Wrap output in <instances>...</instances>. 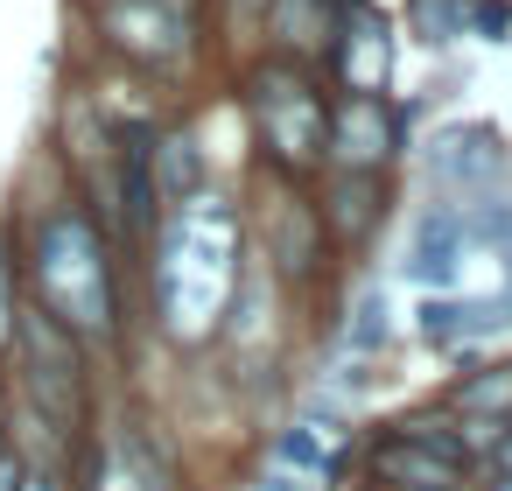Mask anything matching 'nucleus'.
<instances>
[{"mask_svg":"<svg viewBox=\"0 0 512 491\" xmlns=\"http://www.w3.org/2000/svg\"><path fill=\"white\" fill-rule=\"evenodd\" d=\"M498 491H512V477H505V484H498Z\"/></svg>","mask_w":512,"mask_h":491,"instance_id":"f8f14e48","label":"nucleus"},{"mask_svg":"<svg viewBox=\"0 0 512 491\" xmlns=\"http://www.w3.org/2000/svg\"><path fill=\"white\" fill-rule=\"evenodd\" d=\"M0 491H22V463L15 456H0Z\"/></svg>","mask_w":512,"mask_h":491,"instance_id":"9d476101","label":"nucleus"},{"mask_svg":"<svg viewBox=\"0 0 512 491\" xmlns=\"http://www.w3.org/2000/svg\"><path fill=\"white\" fill-rule=\"evenodd\" d=\"M498 470H505V477H512V435H505V442H498Z\"/></svg>","mask_w":512,"mask_h":491,"instance_id":"9b49d317","label":"nucleus"},{"mask_svg":"<svg viewBox=\"0 0 512 491\" xmlns=\"http://www.w3.org/2000/svg\"><path fill=\"white\" fill-rule=\"evenodd\" d=\"M379 470H386L393 484H414V491H449V484H456V463H449V456H435V449H428V442H414V435H407V442H393V449L379 456Z\"/></svg>","mask_w":512,"mask_h":491,"instance_id":"20e7f679","label":"nucleus"},{"mask_svg":"<svg viewBox=\"0 0 512 491\" xmlns=\"http://www.w3.org/2000/svg\"><path fill=\"white\" fill-rule=\"evenodd\" d=\"M15 337V323H8V260H0V344Z\"/></svg>","mask_w":512,"mask_h":491,"instance_id":"1a4fd4ad","label":"nucleus"},{"mask_svg":"<svg viewBox=\"0 0 512 491\" xmlns=\"http://www.w3.org/2000/svg\"><path fill=\"white\" fill-rule=\"evenodd\" d=\"M351 344H358V351H379V344H386V295H365V302H358Z\"/></svg>","mask_w":512,"mask_h":491,"instance_id":"0eeeda50","label":"nucleus"},{"mask_svg":"<svg viewBox=\"0 0 512 491\" xmlns=\"http://www.w3.org/2000/svg\"><path fill=\"white\" fill-rule=\"evenodd\" d=\"M463 246H470V232H463V211H421V225H414V253H407V281H421V288H442V281H456V267H463Z\"/></svg>","mask_w":512,"mask_h":491,"instance_id":"7ed1b4c3","label":"nucleus"},{"mask_svg":"<svg viewBox=\"0 0 512 491\" xmlns=\"http://www.w3.org/2000/svg\"><path fill=\"white\" fill-rule=\"evenodd\" d=\"M463 400V414H477V421H491V414H505L512 407V365H491L470 393H456Z\"/></svg>","mask_w":512,"mask_h":491,"instance_id":"423d86ee","label":"nucleus"},{"mask_svg":"<svg viewBox=\"0 0 512 491\" xmlns=\"http://www.w3.org/2000/svg\"><path fill=\"white\" fill-rule=\"evenodd\" d=\"M43 281L57 302H71V316L85 330H106V267H99V246L78 218H57L43 232Z\"/></svg>","mask_w":512,"mask_h":491,"instance_id":"f03ea898","label":"nucleus"},{"mask_svg":"<svg viewBox=\"0 0 512 491\" xmlns=\"http://www.w3.org/2000/svg\"><path fill=\"white\" fill-rule=\"evenodd\" d=\"M169 274H190V288H176L162 309H169V330H204V316L225 302L232 288V218L218 204H197L183 211L176 239H169Z\"/></svg>","mask_w":512,"mask_h":491,"instance_id":"f257e3e1","label":"nucleus"},{"mask_svg":"<svg viewBox=\"0 0 512 491\" xmlns=\"http://www.w3.org/2000/svg\"><path fill=\"white\" fill-rule=\"evenodd\" d=\"M435 169H442V176H463V169H470V176L484 183V176L498 169V155L484 148V134H442V155H435Z\"/></svg>","mask_w":512,"mask_h":491,"instance_id":"39448f33","label":"nucleus"},{"mask_svg":"<svg viewBox=\"0 0 512 491\" xmlns=\"http://www.w3.org/2000/svg\"><path fill=\"white\" fill-rule=\"evenodd\" d=\"M281 456H288L295 470H323V463H330V456H323V442H316L309 428H288V435H281Z\"/></svg>","mask_w":512,"mask_h":491,"instance_id":"6e6552de","label":"nucleus"}]
</instances>
